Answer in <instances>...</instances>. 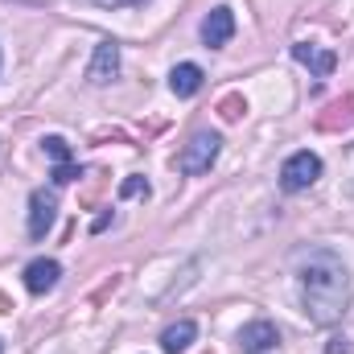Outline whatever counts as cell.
<instances>
[{"mask_svg": "<svg viewBox=\"0 0 354 354\" xmlns=\"http://www.w3.org/2000/svg\"><path fill=\"white\" fill-rule=\"evenodd\" d=\"M297 280H301V305H305L309 322L334 326V322L346 317V309H351V272L334 252H326V248L305 252L297 260Z\"/></svg>", "mask_w": 354, "mask_h": 354, "instance_id": "obj_1", "label": "cell"}, {"mask_svg": "<svg viewBox=\"0 0 354 354\" xmlns=\"http://www.w3.org/2000/svg\"><path fill=\"white\" fill-rule=\"evenodd\" d=\"M218 153H223L218 132H194V136H189V145L177 153V169H181V174H189V177L210 174V165L218 161Z\"/></svg>", "mask_w": 354, "mask_h": 354, "instance_id": "obj_2", "label": "cell"}, {"mask_svg": "<svg viewBox=\"0 0 354 354\" xmlns=\"http://www.w3.org/2000/svg\"><path fill=\"white\" fill-rule=\"evenodd\" d=\"M317 177H322V157L309 153V149L292 153V157L280 165V185H284V194H301V189H309Z\"/></svg>", "mask_w": 354, "mask_h": 354, "instance_id": "obj_3", "label": "cell"}, {"mask_svg": "<svg viewBox=\"0 0 354 354\" xmlns=\"http://www.w3.org/2000/svg\"><path fill=\"white\" fill-rule=\"evenodd\" d=\"M276 346H280V334H276V326L264 322V317H256V322H248L239 330V351L243 354H272Z\"/></svg>", "mask_w": 354, "mask_h": 354, "instance_id": "obj_4", "label": "cell"}, {"mask_svg": "<svg viewBox=\"0 0 354 354\" xmlns=\"http://www.w3.org/2000/svg\"><path fill=\"white\" fill-rule=\"evenodd\" d=\"M231 37H235V12H231L227 4L210 8V17L202 21V41H206V50H223Z\"/></svg>", "mask_w": 354, "mask_h": 354, "instance_id": "obj_5", "label": "cell"}, {"mask_svg": "<svg viewBox=\"0 0 354 354\" xmlns=\"http://www.w3.org/2000/svg\"><path fill=\"white\" fill-rule=\"evenodd\" d=\"M115 75H120V46H115V41H99V46H95V54H91L87 83L103 87V83H111Z\"/></svg>", "mask_w": 354, "mask_h": 354, "instance_id": "obj_6", "label": "cell"}, {"mask_svg": "<svg viewBox=\"0 0 354 354\" xmlns=\"http://www.w3.org/2000/svg\"><path fill=\"white\" fill-rule=\"evenodd\" d=\"M54 210H58L54 194H46V189L29 194V239H46V231L54 227Z\"/></svg>", "mask_w": 354, "mask_h": 354, "instance_id": "obj_7", "label": "cell"}, {"mask_svg": "<svg viewBox=\"0 0 354 354\" xmlns=\"http://www.w3.org/2000/svg\"><path fill=\"white\" fill-rule=\"evenodd\" d=\"M292 58H297L301 66H309L317 79H330V75H334V66H338V54L317 50L313 41H297V46H292Z\"/></svg>", "mask_w": 354, "mask_h": 354, "instance_id": "obj_8", "label": "cell"}, {"mask_svg": "<svg viewBox=\"0 0 354 354\" xmlns=\"http://www.w3.org/2000/svg\"><path fill=\"white\" fill-rule=\"evenodd\" d=\"M58 276H62V264L58 260H33V264L25 268V288L33 297H41V292H50L58 284Z\"/></svg>", "mask_w": 354, "mask_h": 354, "instance_id": "obj_9", "label": "cell"}, {"mask_svg": "<svg viewBox=\"0 0 354 354\" xmlns=\"http://www.w3.org/2000/svg\"><path fill=\"white\" fill-rule=\"evenodd\" d=\"M206 83V75H202V66L198 62H181L169 71V91H174L177 99H189V95H198Z\"/></svg>", "mask_w": 354, "mask_h": 354, "instance_id": "obj_10", "label": "cell"}, {"mask_svg": "<svg viewBox=\"0 0 354 354\" xmlns=\"http://www.w3.org/2000/svg\"><path fill=\"white\" fill-rule=\"evenodd\" d=\"M194 338H198V326H194L189 317H181L177 326H169V330L161 334V351H165V354H185Z\"/></svg>", "mask_w": 354, "mask_h": 354, "instance_id": "obj_11", "label": "cell"}, {"mask_svg": "<svg viewBox=\"0 0 354 354\" xmlns=\"http://www.w3.org/2000/svg\"><path fill=\"white\" fill-rule=\"evenodd\" d=\"M41 149L54 157V165H66V161H71V145H66L62 136H46V140H41Z\"/></svg>", "mask_w": 354, "mask_h": 354, "instance_id": "obj_12", "label": "cell"}, {"mask_svg": "<svg viewBox=\"0 0 354 354\" xmlns=\"http://www.w3.org/2000/svg\"><path fill=\"white\" fill-rule=\"evenodd\" d=\"M136 194H149V181H145V177H128V181L120 185V198H136Z\"/></svg>", "mask_w": 354, "mask_h": 354, "instance_id": "obj_13", "label": "cell"}, {"mask_svg": "<svg viewBox=\"0 0 354 354\" xmlns=\"http://www.w3.org/2000/svg\"><path fill=\"white\" fill-rule=\"evenodd\" d=\"M75 177H79V165H75V161H66V165H54V181H58V185H71Z\"/></svg>", "mask_w": 354, "mask_h": 354, "instance_id": "obj_14", "label": "cell"}, {"mask_svg": "<svg viewBox=\"0 0 354 354\" xmlns=\"http://www.w3.org/2000/svg\"><path fill=\"white\" fill-rule=\"evenodd\" d=\"M91 4H99V8H136L145 0H91Z\"/></svg>", "mask_w": 354, "mask_h": 354, "instance_id": "obj_15", "label": "cell"}, {"mask_svg": "<svg viewBox=\"0 0 354 354\" xmlns=\"http://www.w3.org/2000/svg\"><path fill=\"white\" fill-rule=\"evenodd\" d=\"M330 354H351V346H346V338H334V342H330Z\"/></svg>", "mask_w": 354, "mask_h": 354, "instance_id": "obj_16", "label": "cell"}]
</instances>
